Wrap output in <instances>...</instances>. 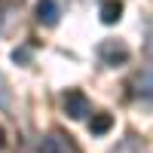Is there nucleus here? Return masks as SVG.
<instances>
[{
    "label": "nucleus",
    "mask_w": 153,
    "mask_h": 153,
    "mask_svg": "<svg viewBox=\"0 0 153 153\" xmlns=\"http://www.w3.org/2000/svg\"><path fill=\"white\" fill-rule=\"evenodd\" d=\"M135 92L141 98H150L153 101V68H147V71H141L135 76Z\"/></svg>",
    "instance_id": "6"
},
{
    "label": "nucleus",
    "mask_w": 153,
    "mask_h": 153,
    "mask_svg": "<svg viewBox=\"0 0 153 153\" xmlns=\"http://www.w3.org/2000/svg\"><path fill=\"white\" fill-rule=\"evenodd\" d=\"M40 153H80V147L65 132H49L43 138V144H40Z\"/></svg>",
    "instance_id": "3"
},
{
    "label": "nucleus",
    "mask_w": 153,
    "mask_h": 153,
    "mask_svg": "<svg viewBox=\"0 0 153 153\" xmlns=\"http://www.w3.org/2000/svg\"><path fill=\"white\" fill-rule=\"evenodd\" d=\"M98 16H101L104 25H117L123 19V0H104L101 9H98Z\"/></svg>",
    "instance_id": "5"
},
{
    "label": "nucleus",
    "mask_w": 153,
    "mask_h": 153,
    "mask_svg": "<svg viewBox=\"0 0 153 153\" xmlns=\"http://www.w3.org/2000/svg\"><path fill=\"white\" fill-rule=\"evenodd\" d=\"M6 147V132H3V126H0V150Z\"/></svg>",
    "instance_id": "10"
},
{
    "label": "nucleus",
    "mask_w": 153,
    "mask_h": 153,
    "mask_svg": "<svg viewBox=\"0 0 153 153\" xmlns=\"http://www.w3.org/2000/svg\"><path fill=\"white\" fill-rule=\"evenodd\" d=\"M6 104H9V86H6L3 76H0V110H3Z\"/></svg>",
    "instance_id": "8"
},
{
    "label": "nucleus",
    "mask_w": 153,
    "mask_h": 153,
    "mask_svg": "<svg viewBox=\"0 0 153 153\" xmlns=\"http://www.w3.org/2000/svg\"><path fill=\"white\" fill-rule=\"evenodd\" d=\"M98 55H101V61L104 65H110V68H120V65H126L129 61V46H126L123 40H101L98 43Z\"/></svg>",
    "instance_id": "1"
},
{
    "label": "nucleus",
    "mask_w": 153,
    "mask_h": 153,
    "mask_svg": "<svg viewBox=\"0 0 153 153\" xmlns=\"http://www.w3.org/2000/svg\"><path fill=\"white\" fill-rule=\"evenodd\" d=\"M61 19V3L58 0H40L37 3V22L46 25V28H52V25H58Z\"/></svg>",
    "instance_id": "4"
},
{
    "label": "nucleus",
    "mask_w": 153,
    "mask_h": 153,
    "mask_svg": "<svg viewBox=\"0 0 153 153\" xmlns=\"http://www.w3.org/2000/svg\"><path fill=\"white\" fill-rule=\"evenodd\" d=\"M113 129V117L110 113H92V120H89V132L92 135H107Z\"/></svg>",
    "instance_id": "7"
},
{
    "label": "nucleus",
    "mask_w": 153,
    "mask_h": 153,
    "mask_svg": "<svg viewBox=\"0 0 153 153\" xmlns=\"http://www.w3.org/2000/svg\"><path fill=\"white\" fill-rule=\"evenodd\" d=\"M61 104H65V113L71 120H83V117H89V110H92L89 98L80 92V89H68L65 98H61Z\"/></svg>",
    "instance_id": "2"
},
{
    "label": "nucleus",
    "mask_w": 153,
    "mask_h": 153,
    "mask_svg": "<svg viewBox=\"0 0 153 153\" xmlns=\"http://www.w3.org/2000/svg\"><path fill=\"white\" fill-rule=\"evenodd\" d=\"M147 49L153 52V25H150V31H147Z\"/></svg>",
    "instance_id": "9"
}]
</instances>
